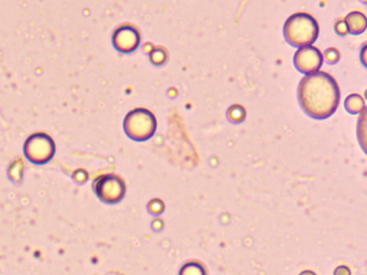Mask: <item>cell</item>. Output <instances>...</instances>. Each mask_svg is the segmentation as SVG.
Masks as SVG:
<instances>
[{"mask_svg":"<svg viewBox=\"0 0 367 275\" xmlns=\"http://www.w3.org/2000/svg\"><path fill=\"white\" fill-rule=\"evenodd\" d=\"M299 101L304 112L324 121L336 112L340 103V88L337 81L324 71L306 74L299 84Z\"/></svg>","mask_w":367,"mask_h":275,"instance_id":"cell-1","label":"cell"},{"mask_svg":"<svg viewBox=\"0 0 367 275\" xmlns=\"http://www.w3.org/2000/svg\"><path fill=\"white\" fill-rule=\"evenodd\" d=\"M319 24L316 17L306 12L292 14L286 21L284 34L292 47L303 48L315 43L319 37Z\"/></svg>","mask_w":367,"mask_h":275,"instance_id":"cell-2","label":"cell"},{"mask_svg":"<svg viewBox=\"0 0 367 275\" xmlns=\"http://www.w3.org/2000/svg\"><path fill=\"white\" fill-rule=\"evenodd\" d=\"M123 128L130 139L138 142L147 141L157 132V117L150 110L136 108L125 116Z\"/></svg>","mask_w":367,"mask_h":275,"instance_id":"cell-3","label":"cell"},{"mask_svg":"<svg viewBox=\"0 0 367 275\" xmlns=\"http://www.w3.org/2000/svg\"><path fill=\"white\" fill-rule=\"evenodd\" d=\"M24 154L28 161L34 165H44L54 157V141L43 132L32 134L25 141Z\"/></svg>","mask_w":367,"mask_h":275,"instance_id":"cell-4","label":"cell"},{"mask_svg":"<svg viewBox=\"0 0 367 275\" xmlns=\"http://www.w3.org/2000/svg\"><path fill=\"white\" fill-rule=\"evenodd\" d=\"M126 186L122 179L117 176H101L95 183V192L98 198L109 205L120 203L124 198Z\"/></svg>","mask_w":367,"mask_h":275,"instance_id":"cell-5","label":"cell"},{"mask_svg":"<svg viewBox=\"0 0 367 275\" xmlns=\"http://www.w3.org/2000/svg\"><path fill=\"white\" fill-rule=\"evenodd\" d=\"M324 54L313 45L299 48L294 55V66L304 74L318 72L324 65Z\"/></svg>","mask_w":367,"mask_h":275,"instance_id":"cell-6","label":"cell"},{"mask_svg":"<svg viewBox=\"0 0 367 275\" xmlns=\"http://www.w3.org/2000/svg\"><path fill=\"white\" fill-rule=\"evenodd\" d=\"M141 43L139 30L132 25H122L112 34V45L117 51L123 54L135 52Z\"/></svg>","mask_w":367,"mask_h":275,"instance_id":"cell-7","label":"cell"},{"mask_svg":"<svg viewBox=\"0 0 367 275\" xmlns=\"http://www.w3.org/2000/svg\"><path fill=\"white\" fill-rule=\"evenodd\" d=\"M344 21H345L346 27H347L348 34L357 36V34H363L366 30V17L359 11L349 13Z\"/></svg>","mask_w":367,"mask_h":275,"instance_id":"cell-8","label":"cell"},{"mask_svg":"<svg viewBox=\"0 0 367 275\" xmlns=\"http://www.w3.org/2000/svg\"><path fill=\"white\" fill-rule=\"evenodd\" d=\"M345 108L348 112L351 113V114H360L365 110L364 99L361 95L353 94L346 99Z\"/></svg>","mask_w":367,"mask_h":275,"instance_id":"cell-9","label":"cell"},{"mask_svg":"<svg viewBox=\"0 0 367 275\" xmlns=\"http://www.w3.org/2000/svg\"><path fill=\"white\" fill-rule=\"evenodd\" d=\"M179 275H207L206 274L205 268L201 263H195V261H190V263L184 265Z\"/></svg>","mask_w":367,"mask_h":275,"instance_id":"cell-10","label":"cell"},{"mask_svg":"<svg viewBox=\"0 0 367 275\" xmlns=\"http://www.w3.org/2000/svg\"><path fill=\"white\" fill-rule=\"evenodd\" d=\"M150 61L155 66H162L167 61V53L165 50L157 49L153 50L150 54Z\"/></svg>","mask_w":367,"mask_h":275,"instance_id":"cell-11","label":"cell"},{"mask_svg":"<svg viewBox=\"0 0 367 275\" xmlns=\"http://www.w3.org/2000/svg\"><path fill=\"white\" fill-rule=\"evenodd\" d=\"M324 57H326V59L328 63H336L339 61L340 54L339 52H338V50L330 48V49L326 50Z\"/></svg>","mask_w":367,"mask_h":275,"instance_id":"cell-12","label":"cell"},{"mask_svg":"<svg viewBox=\"0 0 367 275\" xmlns=\"http://www.w3.org/2000/svg\"><path fill=\"white\" fill-rule=\"evenodd\" d=\"M335 32L338 36H346L348 34L347 27H346L345 21L339 20L336 22Z\"/></svg>","mask_w":367,"mask_h":275,"instance_id":"cell-13","label":"cell"},{"mask_svg":"<svg viewBox=\"0 0 367 275\" xmlns=\"http://www.w3.org/2000/svg\"><path fill=\"white\" fill-rule=\"evenodd\" d=\"M334 275H351V272L345 265H340V267L336 269Z\"/></svg>","mask_w":367,"mask_h":275,"instance_id":"cell-14","label":"cell"},{"mask_svg":"<svg viewBox=\"0 0 367 275\" xmlns=\"http://www.w3.org/2000/svg\"><path fill=\"white\" fill-rule=\"evenodd\" d=\"M299 275H317L316 273H313V271H304Z\"/></svg>","mask_w":367,"mask_h":275,"instance_id":"cell-15","label":"cell"}]
</instances>
